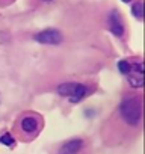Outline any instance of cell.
I'll return each mask as SVG.
<instances>
[{
    "instance_id": "1",
    "label": "cell",
    "mask_w": 145,
    "mask_h": 154,
    "mask_svg": "<svg viewBox=\"0 0 145 154\" xmlns=\"http://www.w3.org/2000/svg\"><path fill=\"white\" fill-rule=\"evenodd\" d=\"M44 121L39 113L35 112H24L21 113L14 125V134L18 140L32 142L42 130Z\"/></svg>"
},
{
    "instance_id": "2",
    "label": "cell",
    "mask_w": 145,
    "mask_h": 154,
    "mask_svg": "<svg viewBox=\"0 0 145 154\" xmlns=\"http://www.w3.org/2000/svg\"><path fill=\"white\" fill-rule=\"evenodd\" d=\"M119 118L130 127H137L142 121V100L140 97H128L121 101L118 107Z\"/></svg>"
},
{
    "instance_id": "3",
    "label": "cell",
    "mask_w": 145,
    "mask_h": 154,
    "mask_svg": "<svg viewBox=\"0 0 145 154\" xmlns=\"http://www.w3.org/2000/svg\"><path fill=\"white\" fill-rule=\"evenodd\" d=\"M127 83L133 89H137V88L143 86V65H142V62H137V63L131 65V69L127 74Z\"/></svg>"
},
{
    "instance_id": "4",
    "label": "cell",
    "mask_w": 145,
    "mask_h": 154,
    "mask_svg": "<svg viewBox=\"0 0 145 154\" xmlns=\"http://www.w3.org/2000/svg\"><path fill=\"white\" fill-rule=\"evenodd\" d=\"M33 39L39 44H48V45H57L62 42V33L56 29H45L33 36Z\"/></svg>"
},
{
    "instance_id": "5",
    "label": "cell",
    "mask_w": 145,
    "mask_h": 154,
    "mask_svg": "<svg viewBox=\"0 0 145 154\" xmlns=\"http://www.w3.org/2000/svg\"><path fill=\"white\" fill-rule=\"evenodd\" d=\"M109 30L115 36H122L124 35V23H122V18H121V15L116 9H113L109 14Z\"/></svg>"
},
{
    "instance_id": "6",
    "label": "cell",
    "mask_w": 145,
    "mask_h": 154,
    "mask_svg": "<svg viewBox=\"0 0 145 154\" xmlns=\"http://www.w3.org/2000/svg\"><path fill=\"white\" fill-rule=\"evenodd\" d=\"M82 148H83V140L82 139H71L59 148L57 154H77Z\"/></svg>"
},
{
    "instance_id": "7",
    "label": "cell",
    "mask_w": 145,
    "mask_h": 154,
    "mask_svg": "<svg viewBox=\"0 0 145 154\" xmlns=\"http://www.w3.org/2000/svg\"><path fill=\"white\" fill-rule=\"evenodd\" d=\"M76 86H77L76 82H65V83L59 85L56 91H57V94L62 95V97H71L72 92H74V89H76Z\"/></svg>"
},
{
    "instance_id": "8",
    "label": "cell",
    "mask_w": 145,
    "mask_h": 154,
    "mask_svg": "<svg viewBox=\"0 0 145 154\" xmlns=\"http://www.w3.org/2000/svg\"><path fill=\"white\" fill-rule=\"evenodd\" d=\"M86 94H88V86H85V85H82V83H77L74 92H72V95L69 97V101H71V103H77V101H80L82 98H85Z\"/></svg>"
},
{
    "instance_id": "9",
    "label": "cell",
    "mask_w": 145,
    "mask_h": 154,
    "mask_svg": "<svg viewBox=\"0 0 145 154\" xmlns=\"http://www.w3.org/2000/svg\"><path fill=\"white\" fill-rule=\"evenodd\" d=\"M131 14H133L137 20H142V15H143V6H142V2H136V3H133V6H131Z\"/></svg>"
},
{
    "instance_id": "10",
    "label": "cell",
    "mask_w": 145,
    "mask_h": 154,
    "mask_svg": "<svg viewBox=\"0 0 145 154\" xmlns=\"http://www.w3.org/2000/svg\"><path fill=\"white\" fill-rule=\"evenodd\" d=\"M118 69H119L122 74L127 75V74L130 72V69H131V63H130L128 60H125V59H124V60H119V62H118Z\"/></svg>"
},
{
    "instance_id": "11",
    "label": "cell",
    "mask_w": 145,
    "mask_h": 154,
    "mask_svg": "<svg viewBox=\"0 0 145 154\" xmlns=\"http://www.w3.org/2000/svg\"><path fill=\"white\" fill-rule=\"evenodd\" d=\"M0 143H3V145H8V146H12L14 145V136L11 133H3L2 136H0Z\"/></svg>"
},
{
    "instance_id": "12",
    "label": "cell",
    "mask_w": 145,
    "mask_h": 154,
    "mask_svg": "<svg viewBox=\"0 0 145 154\" xmlns=\"http://www.w3.org/2000/svg\"><path fill=\"white\" fill-rule=\"evenodd\" d=\"M122 2H124V3H130V2H131V0H122Z\"/></svg>"
},
{
    "instance_id": "13",
    "label": "cell",
    "mask_w": 145,
    "mask_h": 154,
    "mask_svg": "<svg viewBox=\"0 0 145 154\" xmlns=\"http://www.w3.org/2000/svg\"><path fill=\"white\" fill-rule=\"evenodd\" d=\"M44 2H51V0H44Z\"/></svg>"
}]
</instances>
